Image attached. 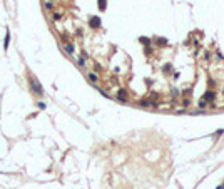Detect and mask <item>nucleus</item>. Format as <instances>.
Segmentation results:
<instances>
[{"mask_svg": "<svg viewBox=\"0 0 224 189\" xmlns=\"http://www.w3.org/2000/svg\"><path fill=\"white\" fill-rule=\"evenodd\" d=\"M30 89L34 90L35 94H39V95H42V94H44V92H42V87H40V84H39V82L35 80V79H32V80H30Z\"/></svg>", "mask_w": 224, "mask_h": 189, "instance_id": "nucleus-1", "label": "nucleus"}, {"mask_svg": "<svg viewBox=\"0 0 224 189\" xmlns=\"http://www.w3.org/2000/svg\"><path fill=\"white\" fill-rule=\"evenodd\" d=\"M89 25L92 27V29H97V27L100 25V18H99V17H92V18L89 20Z\"/></svg>", "mask_w": 224, "mask_h": 189, "instance_id": "nucleus-2", "label": "nucleus"}, {"mask_svg": "<svg viewBox=\"0 0 224 189\" xmlns=\"http://www.w3.org/2000/svg\"><path fill=\"white\" fill-rule=\"evenodd\" d=\"M117 99L121 100V102H126V100H127V90L121 89V90H119V94H117Z\"/></svg>", "mask_w": 224, "mask_h": 189, "instance_id": "nucleus-3", "label": "nucleus"}, {"mask_svg": "<svg viewBox=\"0 0 224 189\" xmlns=\"http://www.w3.org/2000/svg\"><path fill=\"white\" fill-rule=\"evenodd\" d=\"M8 44H10V30H7V34H5V42H3V49H8Z\"/></svg>", "mask_w": 224, "mask_h": 189, "instance_id": "nucleus-4", "label": "nucleus"}, {"mask_svg": "<svg viewBox=\"0 0 224 189\" xmlns=\"http://www.w3.org/2000/svg\"><path fill=\"white\" fill-rule=\"evenodd\" d=\"M204 100H214V92L212 90H207L204 94Z\"/></svg>", "mask_w": 224, "mask_h": 189, "instance_id": "nucleus-5", "label": "nucleus"}, {"mask_svg": "<svg viewBox=\"0 0 224 189\" xmlns=\"http://www.w3.org/2000/svg\"><path fill=\"white\" fill-rule=\"evenodd\" d=\"M65 52L67 54H72V52H74V45H72V44H65Z\"/></svg>", "mask_w": 224, "mask_h": 189, "instance_id": "nucleus-6", "label": "nucleus"}, {"mask_svg": "<svg viewBox=\"0 0 224 189\" xmlns=\"http://www.w3.org/2000/svg\"><path fill=\"white\" fill-rule=\"evenodd\" d=\"M89 80H90V82H94V84H95V82H99V77L95 75V74H89Z\"/></svg>", "mask_w": 224, "mask_h": 189, "instance_id": "nucleus-7", "label": "nucleus"}, {"mask_svg": "<svg viewBox=\"0 0 224 189\" xmlns=\"http://www.w3.org/2000/svg\"><path fill=\"white\" fill-rule=\"evenodd\" d=\"M99 7L100 10H106V0H99Z\"/></svg>", "mask_w": 224, "mask_h": 189, "instance_id": "nucleus-8", "label": "nucleus"}, {"mask_svg": "<svg viewBox=\"0 0 224 189\" xmlns=\"http://www.w3.org/2000/svg\"><path fill=\"white\" fill-rule=\"evenodd\" d=\"M139 40H140V42H142L144 45H149V44H150V42H149V39H147V37H140V39H139Z\"/></svg>", "mask_w": 224, "mask_h": 189, "instance_id": "nucleus-9", "label": "nucleus"}, {"mask_svg": "<svg viewBox=\"0 0 224 189\" xmlns=\"http://www.w3.org/2000/svg\"><path fill=\"white\" fill-rule=\"evenodd\" d=\"M52 18H54V20H60V13L54 12V13H52Z\"/></svg>", "mask_w": 224, "mask_h": 189, "instance_id": "nucleus-10", "label": "nucleus"}, {"mask_svg": "<svg viewBox=\"0 0 224 189\" xmlns=\"http://www.w3.org/2000/svg\"><path fill=\"white\" fill-rule=\"evenodd\" d=\"M157 44H159V45H166L167 40H166V39H157Z\"/></svg>", "mask_w": 224, "mask_h": 189, "instance_id": "nucleus-11", "label": "nucleus"}, {"mask_svg": "<svg viewBox=\"0 0 224 189\" xmlns=\"http://www.w3.org/2000/svg\"><path fill=\"white\" fill-rule=\"evenodd\" d=\"M45 8H47V10H50V8H52V3L47 2V3H45Z\"/></svg>", "mask_w": 224, "mask_h": 189, "instance_id": "nucleus-12", "label": "nucleus"}, {"mask_svg": "<svg viewBox=\"0 0 224 189\" xmlns=\"http://www.w3.org/2000/svg\"><path fill=\"white\" fill-rule=\"evenodd\" d=\"M79 64H80V65H84V64H85V59L80 57V59H79Z\"/></svg>", "mask_w": 224, "mask_h": 189, "instance_id": "nucleus-13", "label": "nucleus"}, {"mask_svg": "<svg viewBox=\"0 0 224 189\" xmlns=\"http://www.w3.org/2000/svg\"><path fill=\"white\" fill-rule=\"evenodd\" d=\"M217 189H224V184H221V186H217Z\"/></svg>", "mask_w": 224, "mask_h": 189, "instance_id": "nucleus-14", "label": "nucleus"}]
</instances>
